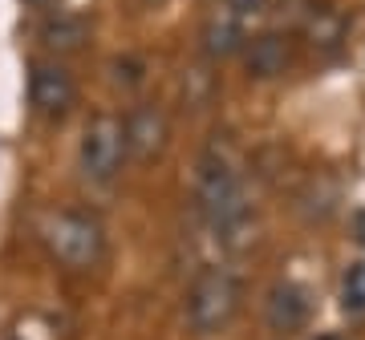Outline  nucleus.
Wrapping results in <instances>:
<instances>
[{"instance_id": "nucleus-15", "label": "nucleus", "mask_w": 365, "mask_h": 340, "mask_svg": "<svg viewBox=\"0 0 365 340\" xmlns=\"http://www.w3.org/2000/svg\"><path fill=\"white\" fill-rule=\"evenodd\" d=\"M313 340H341V336H337V332H317Z\"/></svg>"}, {"instance_id": "nucleus-2", "label": "nucleus", "mask_w": 365, "mask_h": 340, "mask_svg": "<svg viewBox=\"0 0 365 340\" xmlns=\"http://www.w3.org/2000/svg\"><path fill=\"white\" fill-rule=\"evenodd\" d=\"M240 304H244L240 275L223 263H207L187 288V324L195 336H215L240 316Z\"/></svg>"}, {"instance_id": "nucleus-10", "label": "nucleus", "mask_w": 365, "mask_h": 340, "mask_svg": "<svg viewBox=\"0 0 365 340\" xmlns=\"http://www.w3.org/2000/svg\"><path fill=\"white\" fill-rule=\"evenodd\" d=\"M37 41L49 53H57V57H61V53H78V49H86V41H90V21H86L81 13L57 9V13H49L45 21H41Z\"/></svg>"}, {"instance_id": "nucleus-11", "label": "nucleus", "mask_w": 365, "mask_h": 340, "mask_svg": "<svg viewBox=\"0 0 365 340\" xmlns=\"http://www.w3.org/2000/svg\"><path fill=\"white\" fill-rule=\"evenodd\" d=\"M341 203V191H337V179H329V174H313L304 191H300V211L309 215V219H329Z\"/></svg>"}, {"instance_id": "nucleus-6", "label": "nucleus", "mask_w": 365, "mask_h": 340, "mask_svg": "<svg viewBox=\"0 0 365 340\" xmlns=\"http://www.w3.org/2000/svg\"><path fill=\"white\" fill-rule=\"evenodd\" d=\"M309 316H313V300H309V288L297 280H276L264 292V324L276 336H297L309 324Z\"/></svg>"}, {"instance_id": "nucleus-14", "label": "nucleus", "mask_w": 365, "mask_h": 340, "mask_svg": "<svg viewBox=\"0 0 365 340\" xmlns=\"http://www.w3.org/2000/svg\"><path fill=\"white\" fill-rule=\"evenodd\" d=\"M272 4L276 0H220V9L223 13H232L235 21H252V16L272 13Z\"/></svg>"}, {"instance_id": "nucleus-8", "label": "nucleus", "mask_w": 365, "mask_h": 340, "mask_svg": "<svg viewBox=\"0 0 365 340\" xmlns=\"http://www.w3.org/2000/svg\"><path fill=\"white\" fill-rule=\"evenodd\" d=\"M297 25H300V37L309 41L313 49H337L345 41V13L333 9L329 0H304V9L297 13Z\"/></svg>"}, {"instance_id": "nucleus-1", "label": "nucleus", "mask_w": 365, "mask_h": 340, "mask_svg": "<svg viewBox=\"0 0 365 340\" xmlns=\"http://www.w3.org/2000/svg\"><path fill=\"white\" fill-rule=\"evenodd\" d=\"M37 239L49 251V260L61 263L66 272H93L106 260V227L90 211H45L37 219Z\"/></svg>"}, {"instance_id": "nucleus-13", "label": "nucleus", "mask_w": 365, "mask_h": 340, "mask_svg": "<svg viewBox=\"0 0 365 340\" xmlns=\"http://www.w3.org/2000/svg\"><path fill=\"white\" fill-rule=\"evenodd\" d=\"M341 312L345 316H365V263H353L341 280Z\"/></svg>"}, {"instance_id": "nucleus-7", "label": "nucleus", "mask_w": 365, "mask_h": 340, "mask_svg": "<svg viewBox=\"0 0 365 340\" xmlns=\"http://www.w3.org/2000/svg\"><path fill=\"white\" fill-rule=\"evenodd\" d=\"M240 57H244L248 78H256V81H276L297 65V49H292L288 33H256L252 41H244Z\"/></svg>"}, {"instance_id": "nucleus-12", "label": "nucleus", "mask_w": 365, "mask_h": 340, "mask_svg": "<svg viewBox=\"0 0 365 340\" xmlns=\"http://www.w3.org/2000/svg\"><path fill=\"white\" fill-rule=\"evenodd\" d=\"M106 81L118 93H138L146 85V61L134 57V53H118V57L106 61Z\"/></svg>"}, {"instance_id": "nucleus-16", "label": "nucleus", "mask_w": 365, "mask_h": 340, "mask_svg": "<svg viewBox=\"0 0 365 340\" xmlns=\"http://www.w3.org/2000/svg\"><path fill=\"white\" fill-rule=\"evenodd\" d=\"M361 243H365V215H361Z\"/></svg>"}, {"instance_id": "nucleus-17", "label": "nucleus", "mask_w": 365, "mask_h": 340, "mask_svg": "<svg viewBox=\"0 0 365 340\" xmlns=\"http://www.w3.org/2000/svg\"><path fill=\"white\" fill-rule=\"evenodd\" d=\"M33 4H53V0H33Z\"/></svg>"}, {"instance_id": "nucleus-9", "label": "nucleus", "mask_w": 365, "mask_h": 340, "mask_svg": "<svg viewBox=\"0 0 365 340\" xmlns=\"http://www.w3.org/2000/svg\"><path fill=\"white\" fill-rule=\"evenodd\" d=\"M244 41H248V37H244V21H235V16L223 13V9H215V13L203 21V28H199V49H203L207 61L240 57Z\"/></svg>"}, {"instance_id": "nucleus-5", "label": "nucleus", "mask_w": 365, "mask_h": 340, "mask_svg": "<svg viewBox=\"0 0 365 340\" xmlns=\"http://www.w3.org/2000/svg\"><path fill=\"white\" fill-rule=\"evenodd\" d=\"M122 130H126V158L134 162H158V158L167 154L170 146V118L167 110L155 102H138L126 110V118H122Z\"/></svg>"}, {"instance_id": "nucleus-3", "label": "nucleus", "mask_w": 365, "mask_h": 340, "mask_svg": "<svg viewBox=\"0 0 365 340\" xmlns=\"http://www.w3.org/2000/svg\"><path fill=\"white\" fill-rule=\"evenodd\" d=\"M126 166V130H122V114H93L81 130L78 142V170L81 179L93 186H110Z\"/></svg>"}, {"instance_id": "nucleus-4", "label": "nucleus", "mask_w": 365, "mask_h": 340, "mask_svg": "<svg viewBox=\"0 0 365 340\" xmlns=\"http://www.w3.org/2000/svg\"><path fill=\"white\" fill-rule=\"evenodd\" d=\"M29 105L45 122H66L78 105V81L61 61H33L29 65Z\"/></svg>"}]
</instances>
